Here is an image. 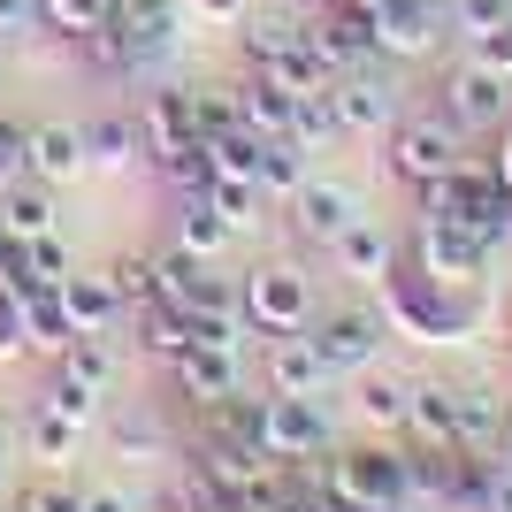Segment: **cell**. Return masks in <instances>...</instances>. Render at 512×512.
<instances>
[{"instance_id": "obj_1", "label": "cell", "mask_w": 512, "mask_h": 512, "mask_svg": "<svg viewBox=\"0 0 512 512\" xmlns=\"http://www.w3.org/2000/svg\"><path fill=\"white\" fill-rule=\"evenodd\" d=\"M375 291H383V321L421 344H467L474 321H482V283H444V276H428L421 260L390 268Z\"/></svg>"}, {"instance_id": "obj_2", "label": "cell", "mask_w": 512, "mask_h": 512, "mask_svg": "<svg viewBox=\"0 0 512 512\" xmlns=\"http://www.w3.org/2000/svg\"><path fill=\"white\" fill-rule=\"evenodd\" d=\"M413 192H421V222H467V230H482V237L497 230V207L512 199L505 184H497L490 161H459V169L413 184ZM490 253H497V245H490Z\"/></svg>"}, {"instance_id": "obj_3", "label": "cell", "mask_w": 512, "mask_h": 512, "mask_svg": "<svg viewBox=\"0 0 512 512\" xmlns=\"http://www.w3.org/2000/svg\"><path fill=\"white\" fill-rule=\"evenodd\" d=\"M337 451V421L321 413V398H283V390H268L260 398V459L268 467H299V459H329Z\"/></svg>"}, {"instance_id": "obj_4", "label": "cell", "mask_w": 512, "mask_h": 512, "mask_svg": "<svg viewBox=\"0 0 512 512\" xmlns=\"http://www.w3.org/2000/svg\"><path fill=\"white\" fill-rule=\"evenodd\" d=\"M383 161H390V176L428 184V176H444V169L467 161V130L444 123L436 107H428V115H398V123L383 130Z\"/></svg>"}, {"instance_id": "obj_5", "label": "cell", "mask_w": 512, "mask_h": 512, "mask_svg": "<svg viewBox=\"0 0 512 512\" xmlns=\"http://www.w3.org/2000/svg\"><path fill=\"white\" fill-rule=\"evenodd\" d=\"M237 306H245V321H253L260 337H299L306 321H314V291H306V276H299V268H283V260L253 268L245 291H237Z\"/></svg>"}, {"instance_id": "obj_6", "label": "cell", "mask_w": 512, "mask_h": 512, "mask_svg": "<svg viewBox=\"0 0 512 512\" xmlns=\"http://www.w3.org/2000/svg\"><path fill=\"white\" fill-rule=\"evenodd\" d=\"M436 115L459 123V130H505L512 123V85L490 77V69H474V62H451L444 85H436Z\"/></svg>"}, {"instance_id": "obj_7", "label": "cell", "mask_w": 512, "mask_h": 512, "mask_svg": "<svg viewBox=\"0 0 512 512\" xmlns=\"http://www.w3.org/2000/svg\"><path fill=\"white\" fill-rule=\"evenodd\" d=\"M444 0H375V54L383 62H428L444 46Z\"/></svg>"}, {"instance_id": "obj_8", "label": "cell", "mask_w": 512, "mask_h": 512, "mask_svg": "<svg viewBox=\"0 0 512 512\" xmlns=\"http://www.w3.org/2000/svg\"><path fill=\"white\" fill-rule=\"evenodd\" d=\"M306 337H314V352L329 360V375H360V367L375 360V344H383V314H375V306H337V314L306 321Z\"/></svg>"}, {"instance_id": "obj_9", "label": "cell", "mask_w": 512, "mask_h": 512, "mask_svg": "<svg viewBox=\"0 0 512 512\" xmlns=\"http://www.w3.org/2000/svg\"><path fill=\"white\" fill-rule=\"evenodd\" d=\"M306 46H314L337 77H352V69H367V62H383V54H375V8H321V16L306 23Z\"/></svg>"}, {"instance_id": "obj_10", "label": "cell", "mask_w": 512, "mask_h": 512, "mask_svg": "<svg viewBox=\"0 0 512 512\" xmlns=\"http://www.w3.org/2000/svg\"><path fill=\"white\" fill-rule=\"evenodd\" d=\"M413 260H421L428 276H444V283H482V268H490V237L467 230V222H421Z\"/></svg>"}, {"instance_id": "obj_11", "label": "cell", "mask_w": 512, "mask_h": 512, "mask_svg": "<svg viewBox=\"0 0 512 512\" xmlns=\"http://www.w3.org/2000/svg\"><path fill=\"white\" fill-rule=\"evenodd\" d=\"M329 100H337L344 138H383V130L398 123V100H390V85L375 77V62L352 69V77H337V85H329Z\"/></svg>"}, {"instance_id": "obj_12", "label": "cell", "mask_w": 512, "mask_h": 512, "mask_svg": "<svg viewBox=\"0 0 512 512\" xmlns=\"http://www.w3.org/2000/svg\"><path fill=\"white\" fill-rule=\"evenodd\" d=\"M107 23L123 31L130 69H153V62L176 46V8H169V0H115V8H107Z\"/></svg>"}, {"instance_id": "obj_13", "label": "cell", "mask_w": 512, "mask_h": 512, "mask_svg": "<svg viewBox=\"0 0 512 512\" xmlns=\"http://www.w3.org/2000/svg\"><path fill=\"white\" fill-rule=\"evenodd\" d=\"M199 482H207L214 497H230V505H245V497L260 490V482H268V459H260V451H245V444H230V436H222V428H214L207 444H199Z\"/></svg>"}, {"instance_id": "obj_14", "label": "cell", "mask_w": 512, "mask_h": 512, "mask_svg": "<svg viewBox=\"0 0 512 512\" xmlns=\"http://www.w3.org/2000/svg\"><path fill=\"white\" fill-rule=\"evenodd\" d=\"M352 222H360V207H352L344 184H314V176H306L299 192H291V230H299L306 245H337Z\"/></svg>"}, {"instance_id": "obj_15", "label": "cell", "mask_w": 512, "mask_h": 512, "mask_svg": "<svg viewBox=\"0 0 512 512\" xmlns=\"http://www.w3.org/2000/svg\"><path fill=\"white\" fill-rule=\"evenodd\" d=\"M176 390L192 398V406H230L237 398V352H222V344H192L184 360H176Z\"/></svg>"}, {"instance_id": "obj_16", "label": "cell", "mask_w": 512, "mask_h": 512, "mask_svg": "<svg viewBox=\"0 0 512 512\" xmlns=\"http://www.w3.org/2000/svg\"><path fill=\"white\" fill-rule=\"evenodd\" d=\"M406 444L459 451V398H451V383H413V398H406Z\"/></svg>"}, {"instance_id": "obj_17", "label": "cell", "mask_w": 512, "mask_h": 512, "mask_svg": "<svg viewBox=\"0 0 512 512\" xmlns=\"http://www.w3.org/2000/svg\"><path fill=\"white\" fill-rule=\"evenodd\" d=\"M337 383L329 375V360L314 352V337H276V352H268V390H283V398H321V390Z\"/></svg>"}, {"instance_id": "obj_18", "label": "cell", "mask_w": 512, "mask_h": 512, "mask_svg": "<svg viewBox=\"0 0 512 512\" xmlns=\"http://www.w3.org/2000/svg\"><path fill=\"white\" fill-rule=\"evenodd\" d=\"M23 169L39 176V184H69V176L85 169V130H77V123H39V130H23Z\"/></svg>"}, {"instance_id": "obj_19", "label": "cell", "mask_w": 512, "mask_h": 512, "mask_svg": "<svg viewBox=\"0 0 512 512\" xmlns=\"http://www.w3.org/2000/svg\"><path fill=\"white\" fill-rule=\"evenodd\" d=\"M329 253H337V268H344L352 283H383L390 268H398V237H390L383 222H367V214H360V222H352Z\"/></svg>"}, {"instance_id": "obj_20", "label": "cell", "mask_w": 512, "mask_h": 512, "mask_svg": "<svg viewBox=\"0 0 512 512\" xmlns=\"http://www.w3.org/2000/svg\"><path fill=\"white\" fill-rule=\"evenodd\" d=\"M138 138H146V161L153 153H176L192 146V92H146V107H138Z\"/></svg>"}, {"instance_id": "obj_21", "label": "cell", "mask_w": 512, "mask_h": 512, "mask_svg": "<svg viewBox=\"0 0 512 512\" xmlns=\"http://www.w3.org/2000/svg\"><path fill=\"white\" fill-rule=\"evenodd\" d=\"M54 291H62L69 329H77V337H107V321L123 314V299H115V283H107V276H77V268H69Z\"/></svg>"}, {"instance_id": "obj_22", "label": "cell", "mask_w": 512, "mask_h": 512, "mask_svg": "<svg viewBox=\"0 0 512 512\" xmlns=\"http://www.w3.org/2000/svg\"><path fill=\"white\" fill-rule=\"evenodd\" d=\"M230 222H222V207H214L207 192H184V207H176V253L192 260H222V245H230Z\"/></svg>"}, {"instance_id": "obj_23", "label": "cell", "mask_w": 512, "mask_h": 512, "mask_svg": "<svg viewBox=\"0 0 512 512\" xmlns=\"http://www.w3.org/2000/svg\"><path fill=\"white\" fill-rule=\"evenodd\" d=\"M291 100H299V92H283V85H268V77H245V85H237V123L253 130V138H291Z\"/></svg>"}, {"instance_id": "obj_24", "label": "cell", "mask_w": 512, "mask_h": 512, "mask_svg": "<svg viewBox=\"0 0 512 512\" xmlns=\"http://www.w3.org/2000/svg\"><path fill=\"white\" fill-rule=\"evenodd\" d=\"M253 69H260V77H268V85L299 92V100H306V92H329V85H337V69L321 62V54H314V46H306V39H291V46H283V54H268V62H253Z\"/></svg>"}, {"instance_id": "obj_25", "label": "cell", "mask_w": 512, "mask_h": 512, "mask_svg": "<svg viewBox=\"0 0 512 512\" xmlns=\"http://www.w3.org/2000/svg\"><path fill=\"white\" fill-rule=\"evenodd\" d=\"M138 344H146L153 360H184V352H192V314H184V306H169V299H146L138 306Z\"/></svg>"}, {"instance_id": "obj_26", "label": "cell", "mask_w": 512, "mask_h": 512, "mask_svg": "<svg viewBox=\"0 0 512 512\" xmlns=\"http://www.w3.org/2000/svg\"><path fill=\"white\" fill-rule=\"evenodd\" d=\"M0 230H8V237H23V245L54 230V199H46V184H39V176H16V184L0 192Z\"/></svg>"}, {"instance_id": "obj_27", "label": "cell", "mask_w": 512, "mask_h": 512, "mask_svg": "<svg viewBox=\"0 0 512 512\" xmlns=\"http://www.w3.org/2000/svg\"><path fill=\"white\" fill-rule=\"evenodd\" d=\"M23 337H31V352H54V360L69 352V337H77V329H69V306H62V291H54V283H39V291L23 299Z\"/></svg>"}, {"instance_id": "obj_28", "label": "cell", "mask_w": 512, "mask_h": 512, "mask_svg": "<svg viewBox=\"0 0 512 512\" xmlns=\"http://www.w3.org/2000/svg\"><path fill=\"white\" fill-rule=\"evenodd\" d=\"M138 153H146V138H138L130 115H100V123H85V169H130Z\"/></svg>"}, {"instance_id": "obj_29", "label": "cell", "mask_w": 512, "mask_h": 512, "mask_svg": "<svg viewBox=\"0 0 512 512\" xmlns=\"http://www.w3.org/2000/svg\"><path fill=\"white\" fill-rule=\"evenodd\" d=\"M253 184L268 199H291L306 184V146L299 138H260V169H253Z\"/></svg>"}, {"instance_id": "obj_30", "label": "cell", "mask_w": 512, "mask_h": 512, "mask_svg": "<svg viewBox=\"0 0 512 512\" xmlns=\"http://www.w3.org/2000/svg\"><path fill=\"white\" fill-rule=\"evenodd\" d=\"M451 398H459V444H467V451H490L497 428H505V406H497L490 390H467V383H451Z\"/></svg>"}, {"instance_id": "obj_31", "label": "cell", "mask_w": 512, "mask_h": 512, "mask_svg": "<svg viewBox=\"0 0 512 512\" xmlns=\"http://www.w3.org/2000/svg\"><path fill=\"white\" fill-rule=\"evenodd\" d=\"M291 138H299L306 153H314V146H337V138H344L337 100H329V92H306V100H291Z\"/></svg>"}, {"instance_id": "obj_32", "label": "cell", "mask_w": 512, "mask_h": 512, "mask_svg": "<svg viewBox=\"0 0 512 512\" xmlns=\"http://www.w3.org/2000/svg\"><path fill=\"white\" fill-rule=\"evenodd\" d=\"M23 436H31V451H39L46 467H69V459H77V436H85V428H77V421H62L54 406H39Z\"/></svg>"}, {"instance_id": "obj_33", "label": "cell", "mask_w": 512, "mask_h": 512, "mask_svg": "<svg viewBox=\"0 0 512 512\" xmlns=\"http://www.w3.org/2000/svg\"><path fill=\"white\" fill-rule=\"evenodd\" d=\"M192 130H199V146H207V138L245 130V123H237V85H199V92H192Z\"/></svg>"}, {"instance_id": "obj_34", "label": "cell", "mask_w": 512, "mask_h": 512, "mask_svg": "<svg viewBox=\"0 0 512 512\" xmlns=\"http://www.w3.org/2000/svg\"><path fill=\"white\" fill-rule=\"evenodd\" d=\"M207 169H214V176H237V184H253V169H260V138H253V130L207 138Z\"/></svg>"}, {"instance_id": "obj_35", "label": "cell", "mask_w": 512, "mask_h": 512, "mask_svg": "<svg viewBox=\"0 0 512 512\" xmlns=\"http://www.w3.org/2000/svg\"><path fill=\"white\" fill-rule=\"evenodd\" d=\"M406 398H413V383H398V375H367L360 413H367L375 428H406Z\"/></svg>"}, {"instance_id": "obj_36", "label": "cell", "mask_w": 512, "mask_h": 512, "mask_svg": "<svg viewBox=\"0 0 512 512\" xmlns=\"http://www.w3.org/2000/svg\"><path fill=\"white\" fill-rule=\"evenodd\" d=\"M444 23L459 39H482V31H505L512 23V0H444Z\"/></svg>"}, {"instance_id": "obj_37", "label": "cell", "mask_w": 512, "mask_h": 512, "mask_svg": "<svg viewBox=\"0 0 512 512\" xmlns=\"http://www.w3.org/2000/svg\"><path fill=\"white\" fill-rule=\"evenodd\" d=\"M207 199L222 207V222H230V230H253V222H260V199H268V192H260V184H237V176H214Z\"/></svg>"}, {"instance_id": "obj_38", "label": "cell", "mask_w": 512, "mask_h": 512, "mask_svg": "<svg viewBox=\"0 0 512 512\" xmlns=\"http://www.w3.org/2000/svg\"><path fill=\"white\" fill-rule=\"evenodd\" d=\"M62 375H77V383L107 390V375H115V352H107V337H69V352H62Z\"/></svg>"}, {"instance_id": "obj_39", "label": "cell", "mask_w": 512, "mask_h": 512, "mask_svg": "<svg viewBox=\"0 0 512 512\" xmlns=\"http://www.w3.org/2000/svg\"><path fill=\"white\" fill-rule=\"evenodd\" d=\"M153 169L169 176L176 192H207V184H214V169H207V146H199V138H192V146H176V153H153Z\"/></svg>"}, {"instance_id": "obj_40", "label": "cell", "mask_w": 512, "mask_h": 512, "mask_svg": "<svg viewBox=\"0 0 512 512\" xmlns=\"http://www.w3.org/2000/svg\"><path fill=\"white\" fill-rule=\"evenodd\" d=\"M39 406H54L62 421H77V428H92V413H100V390H92V383H77V375H54Z\"/></svg>"}, {"instance_id": "obj_41", "label": "cell", "mask_w": 512, "mask_h": 512, "mask_svg": "<svg viewBox=\"0 0 512 512\" xmlns=\"http://www.w3.org/2000/svg\"><path fill=\"white\" fill-rule=\"evenodd\" d=\"M107 8H115V0H39L46 31H62V39H77V31H92V23H107Z\"/></svg>"}, {"instance_id": "obj_42", "label": "cell", "mask_w": 512, "mask_h": 512, "mask_svg": "<svg viewBox=\"0 0 512 512\" xmlns=\"http://www.w3.org/2000/svg\"><path fill=\"white\" fill-rule=\"evenodd\" d=\"M107 283H115V299H123V306H146L153 299V253H123L115 268H107Z\"/></svg>"}, {"instance_id": "obj_43", "label": "cell", "mask_w": 512, "mask_h": 512, "mask_svg": "<svg viewBox=\"0 0 512 512\" xmlns=\"http://www.w3.org/2000/svg\"><path fill=\"white\" fill-rule=\"evenodd\" d=\"M23 268H31V283H62V276H69V245H62L54 230L31 237V245H23Z\"/></svg>"}, {"instance_id": "obj_44", "label": "cell", "mask_w": 512, "mask_h": 512, "mask_svg": "<svg viewBox=\"0 0 512 512\" xmlns=\"http://www.w3.org/2000/svg\"><path fill=\"white\" fill-rule=\"evenodd\" d=\"M291 39H306V23H291V16H253V31H245V46H253V62L283 54Z\"/></svg>"}, {"instance_id": "obj_45", "label": "cell", "mask_w": 512, "mask_h": 512, "mask_svg": "<svg viewBox=\"0 0 512 512\" xmlns=\"http://www.w3.org/2000/svg\"><path fill=\"white\" fill-rule=\"evenodd\" d=\"M467 62L512 85V23H505V31H482V39H467Z\"/></svg>"}, {"instance_id": "obj_46", "label": "cell", "mask_w": 512, "mask_h": 512, "mask_svg": "<svg viewBox=\"0 0 512 512\" xmlns=\"http://www.w3.org/2000/svg\"><path fill=\"white\" fill-rule=\"evenodd\" d=\"M23 352H31V337H23V299L0 291V367H16Z\"/></svg>"}, {"instance_id": "obj_47", "label": "cell", "mask_w": 512, "mask_h": 512, "mask_svg": "<svg viewBox=\"0 0 512 512\" xmlns=\"http://www.w3.org/2000/svg\"><path fill=\"white\" fill-rule=\"evenodd\" d=\"M115 451H123V459H153V428L146 421H115Z\"/></svg>"}, {"instance_id": "obj_48", "label": "cell", "mask_w": 512, "mask_h": 512, "mask_svg": "<svg viewBox=\"0 0 512 512\" xmlns=\"http://www.w3.org/2000/svg\"><path fill=\"white\" fill-rule=\"evenodd\" d=\"M16 512H77V490H31Z\"/></svg>"}, {"instance_id": "obj_49", "label": "cell", "mask_w": 512, "mask_h": 512, "mask_svg": "<svg viewBox=\"0 0 512 512\" xmlns=\"http://www.w3.org/2000/svg\"><path fill=\"white\" fill-rule=\"evenodd\" d=\"M77 512H130L123 490H77Z\"/></svg>"}, {"instance_id": "obj_50", "label": "cell", "mask_w": 512, "mask_h": 512, "mask_svg": "<svg viewBox=\"0 0 512 512\" xmlns=\"http://www.w3.org/2000/svg\"><path fill=\"white\" fill-rule=\"evenodd\" d=\"M490 169H497V184H505V192H512V123L497 130V153H490Z\"/></svg>"}, {"instance_id": "obj_51", "label": "cell", "mask_w": 512, "mask_h": 512, "mask_svg": "<svg viewBox=\"0 0 512 512\" xmlns=\"http://www.w3.org/2000/svg\"><path fill=\"white\" fill-rule=\"evenodd\" d=\"M31 16H39V0H0V31H23Z\"/></svg>"}, {"instance_id": "obj_52", "label": "cell", "mask_w": 512, "mask_h": 512, "mask_svg": "<svg viewBox=\"0 0 512 512\" xmlns=\"http://www.w3.org/2000/svg\"><path fill=\"white\" fill-rule=\"evenodd\" d=\"M482 512H512V467H497V482H490V497H482Z\"/></svg>"}, {"instance_id": "obj_53", "label": "cell", "mask_w": 512, "mask_h": 512, "mask_svg": "<svg viewBox=\"0 0 512 512\" xmlns=\"http://www.w3.org/2000/svg\"><path fill=\"white\" fill-rule=\"evenodd\" d=\"M192 8H199L207 23H237V16H245V0H192Z\"/></svg>"}, {"instance_id": "obj_54", "label": "cell", "mask_w": 512, "mask_h": 512, "mask_svg": "<svg viewBox=\"0 0 512 512\" xmlns=\"http://www.w3.org/2000/svg\"><path fill=\"white\" fill-rule=\"evenodd\" d=\"M490 459H497V467H512V421L497 428V444H490Z\"/></svg>"}, {"instance_id": "obj_55", "label": "cell", "mask_w": 512, "mask_h": 512, "mask_svg": "<svg viewBox=\"0 0 512 512\" xmlns=\"http://www.w3.org/2000/svg\"><path fill=\"white\" fill-rule=\"evenodd\" d=\"M16 176H23V161H16V153H0V192H8Z\"/></svg>"}, {"instance_id": "obj_56", "label": "cell", "mask_w": 512, "mask_h": 512, "mask_svg": "<svg viewBox=\"0 0 512 512\" xmlns=\"http://www.w3.org/2000/svg\"><path fill=\"white\" fill-rule=\"evenodd\" d=\"M321 8H375V0H321Z\"/></svg>"}, {"instance_id": "obj_57", "label": "cell", "mask_w": 512, "mask_h": 512, "mask_svg": "<svg viewBox=\"0 0 512 512\" xmlns=\"http://www.w3.org/2000/svg\"><path fill=\"white\" fill-rule=\"evenodd\" d=\"M230 512H253V505H230Z\"/></svg>"}, {"instance_id": "obj_58", "label": "cell", "mask_w": 512, "mask_h": 512, "mask_svg": "<svg viewBox=\"0 0 512 512\" xmlns=\"http://www.w3.org/2000/svg\"><path fill=\"white\" fill-rule=\"evenodd\" d=\"M398 512H413V505H398Z\"/></svg>"}, {"instance_id": "obj_59", "label": "cell", "mask_w": 512, "mask_h": 512, "mask_svg": "<svg viewBox=\"0 0 512 512\" xmlns=\"http://www.w3.org/2000/svg\"><path fill=\"white\" fill-rule=\"evenodd\" d=\"M0 512H8V505H0Z\"/></svg>"}]
</instances>
